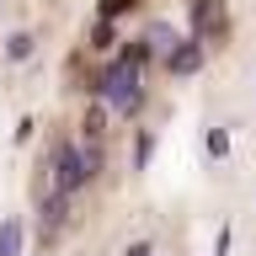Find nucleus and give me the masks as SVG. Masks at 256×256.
Returning a JSON list of instances; mask_svg holds the SVG:
<instances>
[{
    "instance_id": "3",
    "label": "nucleus",
    "mask_w": 256,
    "mask_h": 256,
    "mask_svg": "<svg viewBox=\"0 0 256 256\" xmlns=\"http://www.w3.org/2000/svg\"><path fill=\"white\" fill-rule=\"evenodd\" d=\"M27 54H32V38H27V32H16L11 43H6V59H27Z\"/></svg>"
},
{
    "instance_id": "2",
    "label": "nucleus",
    "mask_w": 256,
    "mask_h": 256,
    "mask_svg": "<svg viewBox=\"0 0 256 256\" xmlns=\"http://www.w3.org/2000/svg\"><path fill=\"white\" fill-rule=\"evenodd\" d=\"M219 0H198V6H192V27L198 32H219Z\"/></svg>"
},
{
    "instance_id": "4",
    "label": "nucleus",
    "mask_w": 256,
    "mask_h": 256,
    "mask_svg": "<svg viewBox=\"0 0 256 256\" xmlns=\"http://www.w3.org/2000/svg\"><path fill=\"white\" fill-rule=\"evenodd\" d=\"M16 251V224H6V230H0V256H11Z\"/></svg>"
},
{
    "instance_id": "1",
    "label": "nucleus",
    "mask_w": 256,
    "mask_h": 256,
    "mask_svg": "<svg viewBox=\"0 0 256 256\" xmlns=\"http://www.w3.org/2000/svg\"><path fill=\"white\" fill-rule=\"evenodd\" d=\"M176 70V75H192V70H198V64H203V48H198V38H192V43H176L171 48V59H166Z\"/></svg>"
},
{
    "instance_id": "5",
    "label": "nucleus",
    "mask_w": 256,
    "mask_h": 256,
    "mask_svg": "<svg viewBox=\"0 0 256 256\" xmlns=\"http://www.w3.org/2000/svg\"><path fill=\"white\" fill-rule=\"evenodd\" d=\"M118 11H128V0H102V16H118Z\"/></svg>"
}]
</instances>
